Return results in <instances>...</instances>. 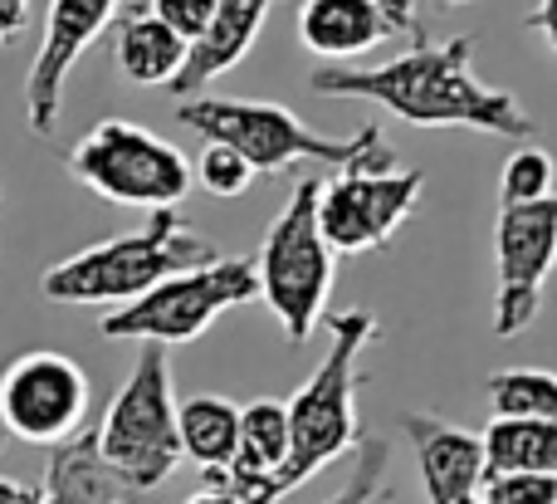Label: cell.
<instances>
[{
	"instance_id": "28",
	"label": "cell",
	"mask_w": 557,
	"mask_h": 504,
	"mask_svg": "<svg viewBox=\"0 0 557 504\" xmlns=\"http://www.w3.org/2000/svg\"><path fill=\"white\" fill-rule=\"evenodd\" d=\"M529 29H533V35H543V45L557 54V0H539V5H533Z\"/></svg>"
},
{
	"instance_id": "22",
	"label": "cell",
	"mask_w": 557,
	"mask_h": 504,
	"mask_svg": "<svg viewBox=\"0 0 557 504\" xmlns=\"http://www.w3.org/2000/svg\"><path fill=\"white\" fill-rule=\"evenodd\" d=\"M553 176H557V167H553V157L543 152L539 143H523L519 152L504 162V172H499V206H523V201H543L548 192H557L553 186Z\"/></svg>"
},
{
	"instance_id": "25",
	"label": "cell",
	"mask_w": 557,
	"mask_h": 504,
	"mask_svg": "<svg viewBox=\"0 0 557 504\" xmlns=\"http://www.w3.org/2000/svg\"><path fill=\"white\" fill-rule=\"evenodd\" d=\"M143 5L152 10L172 35H182L186 45L201 39V29L211 25V15H215V0H143Z\"/></svg>"
},
{
	"instance_id": "26",
	"label": "cell",
	"mask_w": 557,
	"mask_h": 504,
	"mask_svg": "<svg viewBox=\"0 0 557 504\" xmlns=\"http://www.w3.org/2000/svg\"><path fill=\"white\" fill-rule=\"evenodd\" d=\"M372 5L382 10L386 35H411V45H421L425 39L421 20H416V0H372Z\"/></svg>"
},
{
	"instance_id": "23",
	"label": "cell",
	"mask_w": 557,
	"mask_h": 504,
	"mask_svg": "<svg viewBox=\"0 0 557 504\" xmlns=\"http://www.w3.org/2000/svg\"><path fill=\"white\" fill-rule=\"evenodd\" d=\"M191 176L211 196H225V201H231V196H245L255 186V167L225 143H206L201 157H196V167H191Z\"/></svg>"
},
{
	"instance_id": "21",
	"label": "cell",
	"mask_w": 557,
	"mask_h": 504,
	"mask_svg": "<svg viewBox=\"0 0 557 504\" xmlns=\"http://www.w3.org/2000/svg\"><path fill=\"white\" fill-rule=\"evenodd\" d=\"M386 476H392V446L382 437H357L352 470H347L343 490H333L323 504H382Z\"/></svg>"
},
{
	"instance_id": "18",
	"label": "cell",
	"mask_w": 557,
	"mask_h": 504,
	"mask_svg": "<svg viewBox=\"0 0 557 504\" xmlns=\"http://www.w3.org/2000/svg\"><path fill=\"white\" fill-rule=\"evenodd\" d=\"M176 441H182V456H191L206 470V485L221 490V476L235 460V441H240V402L231 397H186L176 407Z\"/></svg>"
},
{
	"instance_id": "11",
	"label": "cell",
	"mask_w": 557,
	"mask_h": 504,
	"mask_svg": "<svg viewBox=\"0 0 557 504\" xmlns=\"http://www.w3.org/2000/svg\"><path fill=\"white\" fill-rule=\"evenodd\" d=\"M494 265H499V294H494V333L519 339L543 314V290L557 270V192L543 201L499 206L494 221Z\"/></svg>"
},
{
	"instance_id": "14",
	"label": "cell",
	"mask_w": 557,
	"mask_h": 504,
	"mask_svg": "<svg viewBox=\"0 0 557 504\" xmlns=\"http://www.w3.org/2000/svg\"><path fill=\"white\" fill-rule=\"evenodd\" d=\"M274 5L278 0H215L211 25L201 29V39L186 45L182 74L166 84L172 98H196L221 74H231V69L255 49V39H260V29H264V20H270Z\"/></svg>"
},
{
	"instance_id": "32",
	"label": "cell",
	"mask_w": 557,
	"mask_h": 504,
	"mask_svg": "<svg viewBox=\"0 0 557 504\" xmlns=\"http://www.w3.org/2000/svg\"><path fill=\"white\" fill-rule=\"evenodd\" d=\"M0 206H5V192H0Z\"/></svg>"
},
{
	"instance_id": "27",
	"label": "cell",
	"mask_w": 557,
	"mask_h": 504,
	"mask_svg": "<svg viewBox=\"0 0 557 504\" xmlns=\"http://www.w3.org/2000/svg\"><path fill=\"white\" fill-rule=\"evenodd\" d=\"M29 10H35V0H0V45H10L29 25Z\"/></svg>"
},
{
	"instance_id": "8",
	"label": "cell",
	"mask_w": 557,
	"mask_h": 504,
	"mask_svg": "<svg viewBox=\"0 0 557 504\" xmlns=\"http://www.w3.org/2000/svg\"><path fill=\"white\" fill-rule=\"evenodd\" d=\"M260 294L255 284V260H211L196 265V270H182L172 280H162L157 290H147L143 299L117 304L98 333L103 339H137V343H196L206 329H211L221 314L240 309Z\"/></svg>"
},
{
	"instance_id": "3",
	"label": "cell",
	"mask_w": 557,
	"mask_h": 504,
	"mask_svg": "<svg viewBox=\"0 0 557 504\" xmlns=\"http://www.w3.org/2000/svg\"><path fill=\"white\" fill-rule=\"evenodd\" d=\"M211 260H221V250L186 216H176V206H166L137 231L59 260L54 270H45L39 294L49 304H133L162 280Z\"/></svg>"
},
{
	"instance_id": "20",
	"label": "cell",
	"mask_w": 557,
	"mask_h": 504,
	"mask_svg": "<svg viewBox=\"0 0 557 504\" xmlns=\"http://www.w3.org/2000/svg\"><path fill=\"white\" fill-rule=\"evenodd\" d=\"M494 417H533L557 427V372L548 368H504L490 378Z\"/></svg>"
},
{
	"instance_id": "31",
	"label": "cell",
	"mask_w": 557,
	"mask_h": 504,
	"mask_svg": "<svg viewBox=\"0 0 557 504\" xmlns=\"http://www.w3.org/2000/svg\"><path fill=\"white\" fill-rule=\"evenodd\" d=\"M441 5H470V0H441Z\"/></svg>"
},
{
	"instance_id": "16",
	"label": "cell",
	"mask_w": 557,
	"mask_h": 504,
	"mask_svg": "<svg viewBox=\"0 0 557 504\" xmlns=\"http://www.w3.org/2000/svg\"><path fill=\"white\" fill-rule=\"evenodd\" d=\"M113 59H117V74L127 84H143V88H166L186 64V39L172 35L162 20L152 15L147 5H127L117 15V35H113Z\"/></svg>"
},
{
	"instance_id": "13",
	"label": "cell",
	"mask_w": 557,
	"mask_h": 504,
	"mask_svg": "<svg viewBox=\"0 0 557 504\" xmlns=\"http://www.w3.org/2000/svg\"><path fill=\"white\" fill-rule=\"evenodd\" d=\"M401 431L411 437L416 466L425 480V500L431 504H480L484 490V441L480 431L455 427V421L435 417V411H406Z\"/></svg>"
},
{
	"instance_id": "2",
	"label": "cell",
	"mask_w": 557,
	"mask_h": 504,
	"mask_svg": "<svg viewBox=\"0 0 557 504\" xmlns=\"http://www.w3.org/2000/svg\"><path fill=\"white\" fill-rule=\"evenodd\" d=\"M176 118L206 143L235 147L255 167V176H278L298 162H323L337 167V172H347V167H372V172L396 167L386 133L376 123H362L352 137H327L278 103H250V98H215V94L182 98Z\"/></svg>"
},
{
	"instance_id": "17",
	"label": "cell",
	"mask_w": 557,
	"mask_h": 504,
	"mask_svg": "<svg viewBox=\"0 0 557 504\" xmlns=\"http://www.w3.org/2000/svg\"><path fill=\"white\" fill-rule=\"evenodd\" d=\"M298 39L318 59H357L392 35H386V20L372 0H304Z\"/></svg>"
},
{
	"instance_id": "12",
	"label": "cell",
	"mask_w": 557,
	"mask_h": 504,
	"mask_svg": "<svg viewBox=\"0 0 557 504\" xmlns=\"http://www.w3.org/2000/svg\"><path fill=\"white\" fill-rule=\"evenodd\" d=\"M117 5L123 0H49L39 54L25 74V123L35 137H49L59 127L69 74L84 59V49L117 20Z\"/></svg>"
},
{
	"instance_id": "6",
	"label": "cell",
	"mask_w": 557,
	"mask_h": 504,
	"mask_svg": "<svg viewBox=\"0 0 557 504\" xmlns=\"http://www.w3.org/2000/svg\"><path fill=\"white\" fill-rule=\"evenodd\" d=\"M98 451L117 470L133 495H152L182 466V441H176V392H172V362L162 343H143L127 382L108 402L98 421Z\"/></svg>"
},
{
	"instance_id": "30",
	"label": "cell",
	"mask_w": 557,
	"mask_h": 504,
	"mask_svg": "<svg viewBox=\"0 0 557 504\" xmlns=\"http://www.w3.org/2000/svg\"><path fill=\"white\" fill-rule=\"evenodd\" d=\"M186 504H240V500H235V495H231V490H211V485H206V490H201V495H191V500H186Z\"/></svg>"
},
{
	"instance_id": "7",
	"label": "cell",
	"mask_w": 557,
	"mask_h": 504,
	"mask_svg": "<svg viewBox=\"0 0 557 504\" xmlns=\"http://www.w3.org/2000/svg\"><path fill=\"white\" fill-rule=\"evenodd\" d=\"M69 176L103 201L133 211H166L196 186L191 157L127 118H103L98 127H88L69 152Z\"/></svg>"
},
{
	"instance_id": "1",
	"label": "cell",
	"mask_w": 557,
	"mask_h": 504,
	"mask_svg": "<svg viewBox=\"0 0 557 504\" xmlns=\"http://www.w3.org/2000/svg\"><path fill=\"white\" fill-rule=\"evenodd\" d=\"M474 35H455L445 45H411L406 54L372 69L323 64L308 74V88L333 98H372L386 113H396L411 127H474L494 137H539V123L519 94L490 88L474 74Z\"/></svg>"
},
{
	"instance_id": "5",
	"label": "cell",
	"mask_w": 557,
	"mask_h": 504,
	"mask_svg": "<svg viewBox=\"0 0 557 504\" xmlns=\"http://www.w3.org/2000/svg\"><path fill=\"white\" fill-rule=\"evenodd\" d=\"M318 176H304L274 225L264 231V245L255 255V284L260 299L284 329V343H308L327 314V294L337 280V255L327 250L318 231Z\"/></svg>"
},
{
	"instance_id": "9",
	"label": "cell",
	"mask_w": 557,
	"mask_h": 504,
	"mask_svg": "<svg viewBox=\"0 0 557 504\" xmlns=\"http://www.w3.org/2000/svg\"><path fill=\"white\" fill-rule=\"evenodd\" d=\"M425 196V172H401V167H347L333 182L318 186V231H323L333 255H367L382 250L406 216L421 206Z\"/></svg>"
},
{
	"instance_id": "29",
	"label": "cell",
	"mask_w": 557,
	"mask_h": 504,
	"mask_svg": "<svg viewBox=\"0 0 557 504\" xmlns=\"http://www.w3.org/2000/svg\"><path fill=\"white\" fill-rule=\"evenodd\" d=\"M39 490L20 485V480H0V504H35Z\"/></svg>"
},
{
	"instance_id": "19",
	"label": "cell",
	"mask_w": 557,
	"mask_h": 504,
	"mask_svg": "<svg viewBox=\"0 0 557 504\" xmlns=\"http://www.w3.org/2000/svg\"><path fill=\"white\" fill-rule=\"evenodd\" d=\"M484 476H557V427L533 417H494L484 431Z\"/></svg>"
},
{
	"instance_id": "4",
	"label": "cell",
	"mask_w": 557,
	"mask_h": 504,
	"mask_svg": "<svg viewBox=\"0 0 557 504\" xmlns=\"http://www.w3.org/2000/svg\"><path fill=\"white\" fill-rule=\"evenodd\" d=\"M382 339V323L367 309L333 314V343H327L323 362L313 378L284 402L288 411V456L274 476V495L284 500L288 490L308 485L323 466L357 446V382H362V353Z\"/></svg>"
},
{
	"instance_id": "33",
	"label": "cell",
	"mask_w": 557,
	"mask_h": 504,
	"mask_svg": "<svg viewBox=\"0 0 557 504\" xmlns=\"http://www.w3.org/2000/svg\"><path fill=\"white\" fill-rule=\"evenodd\" d=\"M137 5H143V0H137Z\"/></svg>"
},
{
	"instance_id": "24",
	"label": "cell",
	"mask_w": 557,
	"mask_h": 504,
	"mask_svg": "<svg viewBox=\"0 0 557 504\" xmlns=\"http://www.w3.org/2000/svg\"><path fill=\"white\" fill-rule=\"evenodd\" d=\"M480 504H557V476H490Z\"/></svg>"
},
{
	"instance_id": "10",
	"label": "cell",
	"mask_w": 557,
	"mask_h": 504,
	"mask_svg": "<svg viewBox=\"0 0 557 504\" xmlns=\"http://www.w3.org/2000/svg\"><path fill=\"white\" fill-rule=\"evenodd\" d=\"M88 427V372L69 353L29 348L0 372V431L25 446H59Z\"/></svg>"
},
{
	"instance_id": "15",
	"label": "cell",
	"mask_w": 557,
	"mask_h": 504,
	"mask_svg": "<svg viewBox=\"0 0 557 504\" xmlns=\"http://www.w3.org/2000/svg\"><path fill=\"white\" fill-rule=\"evenodd\" d=\"M133 490L117 480V470L98 451V431L84 427L69 441L49 446L45 460V485L35 504H127Z\"/></svg>"
}]
</instances>
